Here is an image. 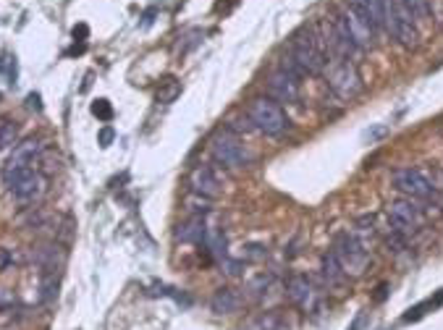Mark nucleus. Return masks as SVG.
I'll list each match as a JSON object with an SVG mask.
<instances>
[{
  "mask_svg": "<svg viewBox=\"0 0 443 330\" xmlns=\"http://www.w3.org/2000/svg\"><path fill=\"white\" fill-rule=\"evenodd\" d=\"M291 66L299 71V76H317V74H323V68H326V53H323V48H320V42L315 37L313 29H302L294 34V40H291V53L286 58Z\"/></svg>",
  "mask_w": 443,
  "mask_h": 330,
  "instance_id": "1",
  "label": "nucleus"
},
{
  "mask_svg": "<svg viewBox=\"0 0 443 330\" xmlns=\"http://www.w3.org/2000/svg\"><path fill=\"white\" fill-rule=\"evenodd\" d=\"M247 118L257 132L268 136H284L291 129V121L284 113V107L270 97H255L247 105Z\"/></svg>",
  "mask_w": 443,
  "mask_h": 330,
  "instance_id": "2",
  "label": "nucleus"
},
{
  "mask_svg": "<svg viewBox=\"0 0 443 330\" xmlns=\"http://www.w3.org/2000/svg\"><path fill=\"white\" fill-rule=\"evenodd\" d=\"M380 6H383V29L399 45L415 48L417 45V27H415L412 14L406 11L404 0H380Z\"/></svg>",
  "mask_w": 443,
  "mask_h": 330,
  "instance_id": "3",
  "label": "nucleus"
},
{
  "mask_svg": "<svg viewBox=\"0 0 443 330\" xmlns=\"http://www.w3.org/2000/svg\"><path fill=\"white\" fill-rule=\"evenodd\" d=\"M42 149H45L42 142L35 139V136H29L24 142H16L13 152L8 155V163H6V168H3V181H6V186L11 184L13 178H19L21 173L35 171V165H37Z\"/></svg>",
  "mask_w": 443,
  "mask_h": 330,
  "instance_id": "4",
  "label": "nucleus"
},
{
  "mask_svg": "<svg viewBox=\"0 0 443 330\" xmlns=\"http://www.w3.org/2000/svg\"><path fill=\"white\" fill-rule=\"evenodd\" d=\"M210 149H213V158L218 160L221 165H226V168H247L252 163V155L244 147V142L231 132L215 134L213 142H210Z\"/></svg>",
  "mask_w": 443,
  "mask_h": 330,
  "instance_id": "5",
  "label": "nucleus"
},
{
  "mask_svg": "<svg viewBox=\"0 0 443 330\" xmlns=\"http://www.w3.org/2000/svg\"><path fill=\"white\" fill-rule=\"evenodd\" d=\"M333 254L339 257V262L346 276H362L367 262H370V254H367L365 244L357 236H352V234H339L336 236Z\"/></svg>",
  "mask_w": 443,
  "mask_h": 330,
  "instance_id": "6",
  "label": "nucleus"
},
{
  "mask_svg": "<svg viewBox=\"0 0 443 330\" xmlns=\"http://www.w3.org/2000/svg\"><path fill=\"white\" fill-rule=\"evenodd\" d=\"M391 184L393 189L402 192L406 199H422V202H428V199L438 197V189H435L431 178L422 171H417V168H399V171H393Z\"/></svg>",
  "mask_w": 443,
  "mask_h": 330,
  "instance_id": "7",
  "label": "nucleus"
},
{
  "mask_svg": "<svg viewBox=\"0 0 443 330\" xmlns=\"http://www.w3.org/2000/svg\"><path fill=\"white\" fill-rule=\"evenodd\" d=\"M331 63H333V68L328 74V84H331L333 94L341 100H354L362 92V76H360L357 66L352 61H341V58L331 61Z\"/></svg>",
  "mask_w": 443,
  "mask_h": 330,
  "instance_id": "8",
  "label": "nucleus"
},
{
  "mask_svg": "<svg viewBox=\"0 0 443 330\" xmlns=\"http://www.w3.org/2000/svg\"><path fill=\"white\" fill-rule=\"evenodd\" d=\"M268 94H270V100H275L278 105L281 103H297L299 100V74L297 71H291L286 63H281V66L270 71L268 74Z\"/></svg>",
  "mask_w": 443,
  "mask_h": 330,
  "instance_id": "9",
  "label": "nucleus"
},
{
  "mask_svg": "<svg viewBox=\"0 0 443 330\" xmlns=\"http://www.w3.org/2000/svg\"><path fill=\"white\" fill-rule=\"evenodd\" d=\"M8 192H11L19 202H35V199H39L48 192V178L39 171H26L8 184Z\"/></svg>",
  "mask_w": 443,
  "mask_h": 330,
  "instance_id": "10",
  "label": "nucleus"
},
{
  "mask_svg": "<svg viewBox=\"0 0 443 330\" xmlns=\"http://www.w3.org/2000/svg\"><path fill=\"white\" fill-rule=\"evenodd\" d=\"M386 212H388V220H391L393 231L406 234V231H415V228L422 225V212H420V207L412 202V199H399V202H391Z\"/></svg>",
  "mask_w": 443,
  "mask_h": 330,
  "instance_id": "11",
  "label": "nucleus"
},
{
  "mask_svg": "<svg viewBox=\"0 0 443 330\" xmlns=\"http://www.w3.org/2000/svg\"><path fill=\"white\" fill-rule=\"evenodd\" d=\"M341 16H344V24H346V29H349V34H352L354 45H357V50H370L373 45H375V37H378V32L367 24L362 16L354 11L352 6H346L344 11H341Z\"/></svg>",
  "mask_w": 443,
  "mask_h": 330,
  "instance_id": "12",
  "label": "nucleus"
},
{
  "mask_svg": "<svg viewBox=\"0 0 443 330\" xmlns=\"http://www.w3.org/2000/svg\"><path fill=\"white\" fill-rule=\"evenodd\" d=\"M288 299L299 307L302 312H313L317 307V291L307 276H294L288 280Z\"/></svg>",
  "mask_w": 443,
  "mask_h": 330,
  "instance_id": "13",
  "label": "nucleus"
},
{
  "mask_svg": "<svg viewBox=\"0 0 443 330\" xmlns=\"http://www.w3.org/2000/svg\"><path fill=\"white\" fill-rule=\"evenodd\" d=\"M189 186L195 192L197 197H205V199H215L221 194V181L215 178V173L210 165H197L195 171L189 173Z\"/></svg>",
  "mask_w": 443,
  "mask_h": 330,
  "instance_id": "14",
  "label": "nucleus"
},
{
  "mask_svg": "<svg viewBox=\"0 0 443 330\" xmlns=\"http://www.w3.org/2000/svg\"><path fill=\"white\" fill-rule=\"evenodd\" d=\"M320 276H323L328 289H341V286L346 283V273H344L339 257H336L333 251H326V254L320 257Z\"/></svg>",
  "mask_w": 443,
  "mask_h": 330,
  "instance_id": "15",
  "label": "nucleus"
},
{
  "mask_svg": "<svg viewBox=\"0 0 443 330\" xmlns=\"http://www.w3.org/2000/svg\"><path fill=\"white\" fill-rule=\"evenodd\" d=\"M205 234H208V225L202 220V215H195V218H189L186 223L176 228V241H181V244H202Z\"/></svg>",
  "mask_w": 443,
  "mask_h": 330,
  "instance_id": "16",
  "label": "nucleus"
},
{
  "mask_svg": "<svg viewBox=\"0 0 443 330\" xmlns=\"http://www.w3.org/2000/svg\"><path fill=\"white\" fill-rule=\"evenodd\" d=\"M239 304H242V299H239V293L234 289H218L210 299V309L215 315H234L239 309Z\"/></svg>",
  "mask_w": 443,
  "mask_h": 330,
  "instance_id": "17",
  "label": "nucleus"
},
{
  "mask_svg": "<svg viewBox=\"0 0 443 330\" xmlns=\"http://www.w3.org/2000/svg\"><path fill=\"white\" fill-rule=\"evenodd\" d=\"M181 94V81L179 79H173V76H168V79H163L160 81V87H157V103L160 105H170L176 97Z\"/></svg>",
  "mask_w": 443,
  "mask_h": 330,
  "instance_id": "18",
  "label": "nucleus"
},
{
  "mask_svg": "<svg viewBox=\"0 0 443 330\" xmlns=\"http://www.w3.org/2000/svg\"><path fill=\"white\" fill-rule=\"evenodd\" d=\"M441 304H443V289L438 291V296H435V299L431 296L428 302L412 307V309H409V312L402 317V322H417V320H422V317H425V309H435V307H441Z\"/></svg>",
  "mask_w": 443,
  "mask_h": 330,
  "instance_id": "19",
  "label": "nucleus"
},
{
  "mask_svg": "<svg viewBox=\"0 0 443 330\" xmlns=\"http://www.w3.org/2000/svg\"><path fill=\"white\" fill-rule=\"evenodd\" d=\"M19 139V123L16 121H3L0 123V149H8Z\"/></svg>",
  "mask_w": 443,
  "mask_h": 330,
  "instance_id": "20",
  "label": "nucleus"
},
{
  "mask_svg": "<svg viewBox=\"0 0 443 330\" xmlns=\"http://www.w3.org/2000/svg\"><path fill=\"white\" fill-rule=\"evenodd\" d=\"M58 267L52 270H45V278H42V302H52L55 293H58Z\"/></svg>",
  "mask_w": 443,
  "mask_h": 330,
  "instance_id": "21",
  "label": "nucleus"
},
{
  "mask_svg": "<svg viewBox=\"0 0 443 330\" xmlns=\"http://www.w3.org/2000/svg\"><path fill=\"white\" fill-rule=\"evenodd\" d=\"M406 11L412 19H428L431 16V0H404Z\"/></svg>",
  "mask_w": 443,
  "mask_h": 330,
  "instance_id": "22",
  "label": "nucleus"
},
{
  "mask_svg": "<svg viewBox=\"0 0 443 330\" xmlns=\"http://www.w3.org/2000/svg\"><path fill=\"white\" fill-rule=\"evenodd\" d=\"M92 116L100 121H110L113 118V105L108 100H95L92 103Z\"/></svg>",
  "mask_w": 443,
  "mask_h": 330,
  "instance_id": "23",
  "label": "nucleus"
},
{
  "mask_svg": "<svg viewBox=\"0 0 443 330\" xmlns=\"http://www.w3.org/2000/svg\"><path fill=\"white\" fill-rule=\"evenodd\" d=\"M71 34H74V40L87 42V37H90V27H87V24H77V27L71 29Z\"/></svg>",
  "mask_w": 443,
  "mask_h": 330,
  "instance_id": "24",
  "label": "nucleus"
},
{
  "mask_svg": "<svg viewBox=\"0 0 443 330\" xmlns=\"http://www.w3.org/2000/svg\"><path fill=\"white\" fill-rule=\"evenodd\" d=\"M388 134V126H375V129H367L365 132V139H370V142H375V139H380V136H386Z\"/></svg>",
  "mask_w": 443,
  "mask_h": 330,
  "instance_id": "25",
  "label": "nucleus"
},
{
  "mask_svg": "<svg viewBox=\"0 0 443 330\" xmlns=\"http://www.w3.org/2000/svg\"><path fill=\"white\" fill-rule=\"evenodd\" d=\"M13 302H16V296H13V291L0 289V309H6V307H11Z\"/></svg>",
  "mask_w": 443,
  "mask_h": 330,
  "instance_id": "26",
  "label": "nucleus"
},
{
  "mask_svg": "<svg viewBox=\"0 0 443 330\" xmlns=\"http://www.w3.org/2000/svg\"><path fill=\"white\" fill-rule=\"evenodd\" d=\"M113 139H116V134H113V129H110V126L100 132V147H110V142H113Z\"/></svg>",
  "mask_w": 443,
  "mask_h": 330,
  "instance_id": "27",
  "label": "nucleus"
},
{
  "mask_svg": "<svg viewBox=\"0 0 443 330\" xmlns=\"http://www.w3.org/2000/svg\"><path fill=\"white\" fill-rule=\"evenodd\" d=\"M362 325H367V312H360V315L354 317V322L346 330H360Z\"/></svg>",
  "mask_w": 443,
  "mask_h": 330,
  "instance_id": "28",
  "label": "nucleus"
},
{
  "mask_svg": "<svg viewBox=\"0 0 443 330\" xmlns=\"http://www.w3.org/2000/svg\"><path fill=\"white\" fill-rule=\"evenodd\" d=\"M155 14H157V8H150V11L144 14V19H142V27H150V24L155 21Z\"/></svg>",
  "mask_w": 443,
  "mask_h": 330,
  "instance_id": "29",
  "label": "nucleus"
},
{
  "mask_svg": "<svg viewBox=\"0 0 443 330\" xmlns=\"http://www.w3.org/2000/svg\"><path fill=\"white\" fill-rule=\"evenodd\" d=\"M26 103H29V107H35V110H42V105H39V94H29V97H26Z\"/></svg>",
  "mask_w": 443,
  "mask_h": 330,
  "instance_id": "30",
  "label": "nucleus"
},
{
  "mask_svg": "<svg viewBox=\"0 0 443 330\" xmlns=\"http://www.w3.org/2000/svg\"><path fill=\"white\" fill-rule=\"evenodd\" d=\"M375 291H378V293H375V302H383V299H386V291H388V283H380Z\"/></svg>",
  "mask_w": 443,
  "mask_h": 330,
  "instance_id": "31",
  "label": "nucleus"
},
{
  "mask_svg": "<svg viewBox=\"0 0 443 330\" xmlns=\"http://www.w3.org/2000/svg\"><path fill=\"white\" fill-rule=\"evenodd\" d=\"M84 50H87V45H84V42H79V45H74V48L68 50V55H81Z\"/></svg>",
  "mask_w": 443,
  "mask_h": 330,
  "instance_id": "32",
  "label": "nucleus"
}]
</instances>
